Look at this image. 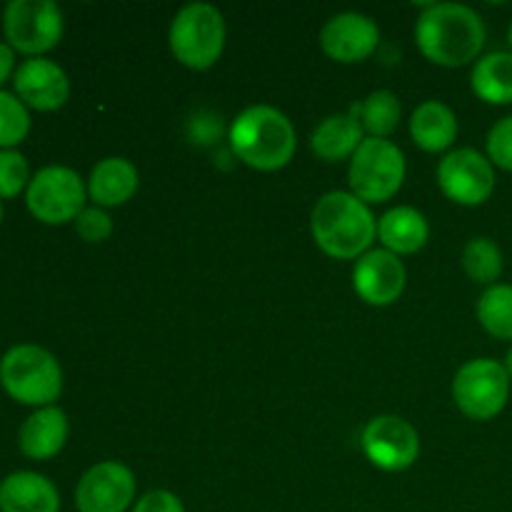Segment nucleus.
I'll list each match as a JSON object with an SVG mask.
<instances>
[{
  "mask_svg": "<svg viewBox=\"0 0 512 512\" xmlns=\"http://www.w3.org/2000/svg\"><path fill=\"white\" fill-rule=\"evenodd\" d=\"M488 30L478 10L463 3H433L415 23V43L420 53L443 68L473 63L483 50Z\"/></svg>",
  "mask_w": 512,
  "mask_h": 512,
  "instance_id": "obj_1",
  "label": "nucleus"
},
{
  "mask_svg": "<svg viewBox=\"0 0 512 512\" xmlns=\"http://www.w3.org/2000/svg\"><path fill=\"white\" fill-rule=\"evenodd\" d=\"M310 233L325 255L338 260L360 258L378 238V220L368 203L345 190L325 193L310 213Z\"/></svg>",
  "mask_w": 512,
  "mask_h": 512,
  "instance_id": "obj_2",
  "label": "nucleus"
},
{
  "mask_svg": "<svg viewBox=\"0 0 512 512\" xmlns=\"http://www.w3.org/2000/svg\"><path fill=\"white\" fill-rule=\"evenodd\" d=\"M230 150L255 170H280L293 160L298 138L283 110L273 105H250L230 123Z\"/></svg>",
  "mask_w": 512,
  "mask_h": 512,
  "instance_id": "obj_3",
  "label": "nucleus"
},
{
  "mask_svg": "<svg viewBox=\"0 0 512 512\" xmlns=\"http://www.w3.org/2000/svg\"><path fill=\"white\" fill-rule=\"evenodd\" d=\"M0 388L15 403L48 408L63 393V368L50 350L18 343L0 358Z\"/></svg>",
  "mask_w": 512,
  "mask_h": 512,
  "instance_id": "obj_4",
  "label": "nucleus"
},
{
  "mask_svg": "<svg viewBox=\"0 0 512 512\" xmlns=\"http://www.w3.org/2000/svg\"><path fill=\"white\" fill-rule=\"evenodd\" d=\"M225 18L215 5L188 3L170 23V53L190 70H208L220 60L225 48Z\"/></svg>",
  "mask_w": 512,
  "mask_h": 512,
  "instance_id": "obj_5",
  "label": "nucleus"
},
{
  "mask_svg": "<svg viewBox=\"0 0 512 512\" xmlns=\"http://www.w3.org/2000/svg\"><path fill=\"white\" fill-rule=\"evenodd\" d=\"M405 155L395 143L383 138H365L350 158V193L363 203H385L405 180Z\"/></svg>",
  "mask_w": 512,
  "mask_h": 512,
  "instance_id": "obj_6",
  "label": "nucleus"
},
{
  "mask_svg": "<svg viewBox=\"0 0 512 512\" xmlns=\"http://www.w3.org/2000/svg\"><path fill=\"white\" fill-rule=\"evenodd\" d=\"M88 183L68 165H45L30 178L25 190V208L38 223L65 225L75 223L85 208Z\"/></svg>",
  "mask_w": 512,
  "mask_h": 512,
  "instance_id": "obj_7",
  "label": "nucleus"
},
{
  "mask_svg": "<svg viewBox=\"0 0 512 512\" xmlns=\"http://www.w3.org/2000/svg\"><path fill=\"white\" fill-rule=\"evenodd\" d=\"M63 10L53 0H10L3 8L5 43L28 58H45L63 38Z\"/></svg>",
  "mask_w": 512,
  "mask_h": 512,
  "instance_id": "obj_8",
  "label": "nucleus"
},
{
  "mask_svg": "<svg viewBox=\"0 0 512 512\" xmlns=\"http://www.w3.org/2000/svg\"><path fill=\"white\" fill-rule=\"evenodd\" d=\"M510 398V375L493 358H475L460 365L453 378V400L470 420H493Z\"/></svg>",
  "mask_w": 512,
  "mask_h": 512,
  "instance_id": "obj_9",
  "label": "nucleus"
},
{
  "mask_svg": "<svg viewBox=\"0 0 512 512\" xmlns=\"http://www.w3.org/2000/svg\"><path fill=\"white\" fill-rule=\"evenodd\" d=\"M360 445L370 463L385 473H403L418 460L420 435L398 415H378L365 425Z\"/></svg>",
  "mask_w": 512,
  "mask_h": 512,
  "instance_id": "obj_10",
  "label": "nucleus"
},
{
  "mask_svg": "<svg viewBox=\"0 0 512 512\" xmlns=\"http://www.w3.org/2000/svg\"><path fill=\"white\" fill-rule=\"evenodd\" d=\"M438 185L453 203L483 205L495 190L493 163L475 148L450 150L438 165Z\"/></svg>",
  "mask_w": 512,
  "mask_h": 512,
  "instance_id": "obj_11",
  "label": "nucleus"
},
{
  "mask_svg": "<svg viewBox=\"0 0 512 512\" xmlns=\"http://www.w3.org/2000/svg\"><path fill=\"white\" fill-rule=\"evenodd\" d=\"M135 500V475L118 460H103L75 485L78 512H125Z\"/></svg>",
  "mask_w": 512,
  "mask_h": 512,
  "instance_id": "obj_12",
  "label": "nucleus"
},
{
  "mask_svg": "<svg viewBox=\"0 0 512 512\" xmlns=\"http://www.w3.org/2000/svg\"><path fill=\"white\" fill-rule=\"evenodd\" d=\"M405 283H408V273H405L403 260L385 248L368 250L365 255H360L353 268L355 293L375 308L395 303L403 295Z\"/></svg>",
  "mask_w": 512,
  "mask_h": 512,
  "instance_id": "obj_13",
  "label": "nucleus"
},
{
  "mask_svg": "<svg viewBox=\"0 0 512 512\" xmlns=\"http://www.w3.org/2000/svg\"><path fill=\"white\" fill-rule=\"evenodd\" d=\"M13 88L25 108L38 113H53L70 98L68 73L50 58L23 60L13 75Z\"/></svg>",
  "mask_w": 512,
  "mask_h": 512,
  "instance_id": "obj_14",
  "label": "nucleus"
},
{
  "mask_svg": "<svg viewBox=\"0 0 512 512\" xmlns=\"http://www.w3.org/2000/svg\"><path fill=\"white\" fill-rule=\"evenodd\" d=\"M380 43V28L370 15L345 10L333 15L320 30V45L325 55L338 63H360L375 53Z\"/></svg>",
  "mask_w": 512,
  "mask_h": 512,
  "instance_id": "obj_15",
  "label": "nucleus"
},
{
  "mask_svg": "<svg viewBox=\"0 0 512 512\" xmlns=\"http://www.w3.org/2000/svg\"><path fill=\"white\" fill-rule=\"evenodd\" d=\"M68 415L58 405L38 408L18 430V448L28 460H50L68 443Z\"/></svg>",
  "mask_w": 512,
  "mask_h": 512,
  "instance_id": "obj_16",
  "label": "nucleus"
},
{
  "mask_svg": "<svg viewBox=\"0 0 512 512\" xmlns=\"http://www.w3.org/2000/svg\"><path fill=\"white\" fill-rule=\"evenodd\" d=\"M0 512H60V493L45 475L15 470L0 480Z\"/></svg>",
  "mask_w": 512,
  "mask_h": 512,
  "instance_id": "obj_17",
  "label": "nucleus"
},
{
  "mask_svg": "<svg viewBox=\"0 0 512 512\" xmlns=\"http://www.w3.org/2000/svg\"><path fill=\"white\" fill-rule=\"evenodd\" d=\"M363 123H360V105H353L350 113H335L320 120L310 135V148L325 163H340L353 158L363 143Z\"/></svg>",
  "mask_w": 512,
  "mask_h": 512,
  "instance_id": "obj_18",
  "label": "nucleus"
},
{
  "mask_svg": "<svg viewBox=\"0 0 512 512\" xmlns=\"http://www.w3.org/2000/svg\"><path fill=\"white\" fill-rule=\"evenodd\" d=\"M138 190V168L128 158L110 155L98 160L90 170L88 178V198L98 208H115L133 198Z\"/></svg>",
  "mask_w": 512,
  "mask_h": 512,
  "instance_id": "obj_19",
  "label": "nucleus"
},
{
  "mask_svg": "<svg viewBox=\"0 0 512 512\" xmlns=\"http://www.w3.org/2000/svg\"><path fill=\"white\" fill-rule=\"evenodd\" d=\"M410 138L425 153H443L458 138V115L443 100H425L410 115Z\"/></svg>",
  "mask_w": 512,
  "mask_h": 512,
  "instance_id": "obj_20",
  "label": "nucleus"
},
{
  "mask_svg": "<svg viewBox=\"0 0 512 512\" xmlns=\"http://www.w3.org/2000/svg\"><path fill=\"white\" fill-rule=\"evenodd\" d=\"M378 238L385 250L395 255H413L428 243L430 225L428 218L418 208L410 205H398L390 208L383 218L378 220Z\"/></svg>",
  "mask_w": 512,
  "mask_h": 512,
  "instance_id": "obj_21",
  "label": "nucleus"
},
{
  "mask_svg": "<svg viewBox=\"0 0 512 512\" xmlns=\"http://www.w3.org/2000/svg\"><path fill=\"white\" fill-rule=\"evenodd\" d=\"M470 85L480 100L490 105H510L512 103V53L495 50L483 55L473 65Z\"/></svg>",
  "mask_w": 512,
  "mask_h": 512,
  "instance_id": "obj_22",
  "label": "nucleus"
},
{
  "mask_svg": "<svg viewBox=\"0 0 512 512\" xmlns=\"http://www.w3.org/2000/svg\"><path fill=\"white\" fill-rule=\"evenodd\" d=\"M505 260L503 250L498 248L493 238L488 235H478L470 238L463 248V270L473 283L480 285H495V280L503 275Z\"/></svg>",
  "mask_w": 512,
  "mask_h": 512,
  "instance_id": "obj_23",
  "label": "nucleus"
},
{
  "mask_svg": "<svg viewBox=\"0 0 512 512\" xmlns=\"http://www.w3.org/2000/svg\"><path fill=\"white\" fill-rule=\"evenodd\" d=\"M360 123L368 130L370 138H383L395 133L400 123V100L393 90H373L368 98L360 103Z\"/></svg>",
  "mask_w": 512,
  "mask_h": 512,
  "instance_id": "obj_24",
  "label": "nucleus"
},
{
  "mask_svg": "<svg viewBox=\"0 0 512 512\" xmlns=\"http://www.w3.org/2000/svg\"><path fill=\"white\" fill-rule=\"evenodd\" d=\"M478 320L493 338L512 340V285L495 283L480 295Z\"/></svg>",
  "mask_w": 512,
  "mask_h": 512,
  "instance_id": "obj_25",
  "label": "nucleus"
},
{
  "mask_svg": "<svg viewBox=\"0 0 512 512\" xmlns=\"http://www.w3.org/2000/svg\"><path fill=\"white\" fill-rule=\"evenodd\" d=\"M30 133V110L10 90H0V150H15Z\"/></svg>",
  "mask_w": 512,
  "mask_h": 512,
  "instance_id": "obj_26",
  "label": "nucleus"
},
{
  "mask_svg": "<svg viewBox=\"0 0 512 512\" xmlns=\"http://www.w3.org/2000/svg\"><path fill=\"white\" fill-rule=\"evenodd\" d=\"M28 158L15 150H0V200H13L30 185Z\"/></svg>",
  "mask_w": 512,
  "mask_h": 512,
  "instance_id": "obj_27",
  "label": "nucleus"
},
{
  "mask_svg": "<svg viewBox=\"0 0 512 512\" xmlns=\"http://www.w3.org/2000/svg\"><path fill=\"white\" fill-rule=\"evenodd\" d=\"M75 233L85 240V243H103L113 233V220L105 213V208L98 205H85L83 213L75 218Z\"/></svg>",
  "mask_w": 512,
  "mask_h": 512,
  "instance_id": "obj_28",
  "label": "nucleus"
},
{
  "mask_svg": "<svg viewBox=\"0 0 512 512\" xmlns=\"http://www.w3.org/2000/svg\"><path fill=\"white\" fill-rule=\"evenodd\" d=\"M488 158L498 168L512 173V115L498 120L488 133Z\"/></svg>",
  "mask_w": 512,
  "mask_h": 512,
  "instance_id": "obj_29",
  "label": "nucleus"
},
{
  "mask_svg": "<svg viewBox=\"0 0 512 512\" xmlns=\"http://www.w3.org/2000/svg\"><path fill=\"white\" fill-rule=\"evenodd\" d=\"M133 512H185V505L170 490H148L135 500Z\"/></svg>",
  "mask_w": 512,
  "mask_h": 512,
  "instance_id": "obj_30",
  "label": "nucleus"
},
{
  "mask_svg": "<svg viewBox=\"0 0 512 512\" xmlns=\"http://www.w3.org/2000/svg\"><path fill=\"white\" fill-rule=\"evenodd\" d=\"M15 50L5 40H0V90L15 75Z\"/></svg>",
  "mask_w": 512,
  "mask_h": 512,
  "instance_id": "obj_31",
  "label": "nucleus"
},
{
  "mask_svg": "<svg viewBox=\"0 0 512 512\" xmlns=\"http://www.w3.org/2000/svg\"><path fill=\"white\" fill-rule=\"evenodd\" d=\"M505 370H508V375H510V380H512V348L508 350V355H505Z\"/></svg>",
  "mask_w": 512,
  "mask_h": 512,
  "instance_id": "obj_32",
  "label": "nucleus"
},
{
  "mask_svg": "<svg viewBox=\"0 0 512 512\" xmlns=\"http://www.w3.org/2000/svg\"><path fill=\"white\" fill-rule=\"evenodd\" d=\"M3 215H5V210H3V200H0V225H3Z\"/></svg>",
  "mask_w": 512,
  "mask_h": 512,
  "instance_id": "obj_33",
  "label": "nucleus"
},
{
  "mask_svg": "<svg viewBox=\"0 0 512 512\" xmlns=\"http://www.w3.org/2000/svg\"><path fill=\"white\" fill-rule=\"evenodd\" d=\"M510 45H512V23H510Z\"/></svg>",
  "mask_w": 512,
  "mask_h": 512,
  "instance_id": "obj_34",
  "label": "nucleus"
}]
</instances>
